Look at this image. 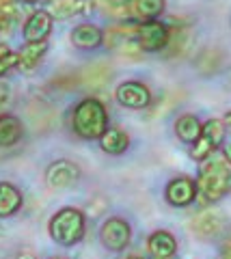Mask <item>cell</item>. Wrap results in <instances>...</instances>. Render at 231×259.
Listing matches in <instances>:
<instances>
[{"mask_svg": "<svg viewBox=\"0 0 231 259\" xmlns=\"http://www.w3.org/2000/svg\"><path fill=\"white\" fill-rule=\"evenodd\" d=\"M222 123H225V127H227V130H231V112H227V115H225V119H222Z\"/></svg>", "mask_w": 231, "mask_h": 259, "instance_id": "34", "label": "cell"}, {"mask_svg": "<svg viewBox=\"0 0 231 259\" xmlns=\"http://www.w3.org/2000/svg\"><path fill=\"white\" fill-rule=\"evenodd\" d=\"M11 50H9V46H7V44H0V59H3V56L5 54H9Z\"/></svg>", "mask_w": 231, "mask_h": 259, "instance_id": "32", "label": "cell"}, {"mask_svg": "<svg viewBox=\"0 0 231 259\" xmlns=\"http://www.w3.org/2000/svg\"><path fill=\"white\" fill-rule=\"evenodd\" d=\"M220 52L218 50H203L201 56H199V63H197V67L201 74L205 76H212L214 71H216L220 67Z\"/></svg>", "mask_w": 231, "mask_h": 259, "instance_id": "24", "label": "cell"}, {"mask_svg": "<svg viewBox=\"0 0 231 259\" xmlns=\"http://www.w3.org/2000/svg\"><path fill=\"white\" fill-rule=\"evenodd\" d=\"M173 130H175V134H177V139H179L181 143L193 145V143L199 139V136H201L203 123H201V119H199L197 115L184 112V115H179L177 119H175Z\"/></svg>", "mask_w": 231, "mask_h": 259, "instance_id": "16", "label": "cell"}, {"mask_svg": "<svg viewBox=\"0 0 231 259\" xmlns=\"http://www.w3.org/2000/svg\"><path fill=\"white\" fill-rule=\"evenodd\" d=\"M130 240H132V227L121 216H110L100 227V242L104 244L106 250H113V253L125 250Z\"/></svg>", "mask_w": 231, "mask_h": 259, "instance_id": "5", "label": "cell"}, {"mask_svg": "<svg viewBox=\"0 0 231 259\" xmlns=\"http://www.w3.org/2000/svg\"><path fill=\"white\" fill-rule=\"evenodd\" d=\"M117 102L125 108H134V110H141V108H147L151 104V91L147 84L138 82V80H125L117 87L115 91Z\"/></svg>", "mask_w": 231, "mask_h": 259, "instance_id": "7", "label": "cell"}, {"mask_svg": "<svg viewBox=\"0 0 231 259\" xmlns=\"http://www.w3.org/2000/svg\"><path fill=\"white\" fill-rule=\"evenodd\" d=\"M15 259H39L35 253H30V250H20L18 255H15Z\"/></svg>", "mask_w": 231, "mask_h": 259, "instance_id": "30", "label": "cell"}, {"mask_svg": "<svg viewBox=\"0 0 231 259\" xmlns=\"http://www.w3.org/2000/svg\"><path fill=\"white\" fill-rule=\"evenodd\" d=\"M117 52L121 56H127V59H134V61H141V56L145 54L141 50V46L136 44V39H130V41H125L117 48Z\"/></svg>", "mask_w": 231, "mask_h": 259, "instance_id": "27", "label": "cell"}, {"mask_svg": "<svg viewBox=\"0 0 231 259\" xmlns=\"http://www.w3.org/2000/svg\"><path fill=\"white\" fill-rule=\"evenodd\" d=\"M225 158H227V160L231 162V143H229L227 147H225Z\"/></svg>", "mask_w": 231, "mask_h": 259, "instance_id": "35", "label": "cell"}, {"mask_svg": "<svg viewBox=\"0 0 231 259\" xmlns=\"http://www.w3.org/2000/svg\"><path fill=\"white\" fill-rule=\"evenodd\" d=\"M50 259H67V257H50Z\"/></svg>", "mask_w": 231, "mask_h": 259, "instance_id": "36", "label": "cell"}, {"mask_svg": "<svg viewBox=\"0 0 231 259\" xmlns=\"http://www.w3.org/2000/svg\"><path fill=\"white\" fill-rule=\"evenodd\" d=\"M24 197L11 182H0V218H11L20 212Z\"/></svg>", "mask_w": 231, "mask_h": 259, "instance_id": "13", "label": "cell"}, {"mask_svg": "<svg viewBox=\"0 0 231 259\" xmlns=\"http://www.w3.org/2000/svg\"><path fill=\"white\" fill-rule=\"evenodd\" d=\"M186 41H188V32L184 28H171V37H169V46H166V54H169V56H177L186 48Z\"/></svg>", "mask_w": 231, "mask_h": 259, "instance_id": "26", "label": "cell"}, {"mask_svg": "<svg viewBox=\"0 0 231 259\" xmlns=\"http://www.w3.org/2000/svg\"><path fill=\"white\" fill-rule=\"evenodd\" d=\"M127 259H141V257H127Z\"/></svg>", "mask_w": 231, "mask_h": 259, "instance_id": "38", "label": "cell"}, {"mask_svg": "<svg viewBox=\"0 0 231 259\" xmlns=\"http://www.w3.org/2000/svg\"><path fill=\"white\" fill-rule=\"evenodd\" d=\"M147 250L156 259H171L177 253V240H175L171 231L158 229L147 238Z\"/></svg>", "mask_w": 231, "mask_h": 259, "instance_id": "12", "label": "cell"}, {"mask_svg": "<svg viewBox=\"0 0 231 259\" xmlns=\"http://www.w3.org/2000/svg\"><path fill=\"white\" fill-rule=\"evenodd\" d=\"M24 136V125L15 115H0V147H13Z\"/></svg>", "mask_w": 231, "mask_h": 259, "instance_id": "17", "label": "cell"}, {"mask_svg": "<svg viewBox=\"0 0 231 259\" xmlns=\"http://www.w3.org/2000/svg\"><path fill=\"white\" fill-rule=\"evenodd\" d=\"M69 125L74 134L82 141H100V136L108 130V110L98 97H84L74 106L69 117Z\"/></svg>", "mask_w": 231, "mask_h": 259, "instance_id": "2", "label": "cell"}, {"mask_svg": "<svg viewBox=\"0 0 231 259\" xmlns=\"http://www.w3.org/2000/svg\"><path fill=\"white\" fill-rule=\"evenodd\" d=\"M71 44H74L78 50H98V48L104 44V30L95 24H80L71 30Z\"/></svg>", "mask_w": 231, "mask_h": 259, "instance_id": "11", "label": "cell"}, {"mask_svg": "<svg viewBox=\"0 0 231 259\" xmlns=\"http://www.w3.org/2000/svg\"><path fill=\"white\" fill-rule=\"evenodd\" d=\"M48 231L59 246H74L84 238L86 216L78 207H61L48 223Z\"/></svg>", "mask_w": 231, "mask_h": 259, "instance_id": "3", "label": "cell"}, {"mask_svg": "<svg viewBox=\"0 0 231 259\" xmlns=\"http://www.w3.org/2000/svg\"><path fill=\"white\" fill-rule=\"evenodd\" d=\"M7 26H9V20H7L5 15H0V30H5Z\"/></svg>", "mask_w": 231, "mask_h": 259, "instance_id": "33", "label": "cell"}, {"mask_svg": "<svg viewBox=\"0 0 231 259\" xmlns=\"http://www.w3.org/2000/svg\"><path fill=\"white\" fill-rule=\"evenodd\" d=\"M164 199L166 203H171L173 207H186L190 203H195L197 199V182L190 180L188 175H179L166 184L164 188Z\"/></svg>", "mask_w": 231, "mask_h": 259, "instance_id": "8", "label": "cell"}, {"mask_svg": "<svg viewBox=\"0 0 231 259\" xmlns=\"http://www.w3.org/2000/svg\"><path fill=\"white\" fill-rule=\"evenodd\" d=\"M100 147L108 156H121L130 147V136L121 127H108L104 134L100 136Z\"/></svg>", "mask_w": 231, "mask_h": 259, "instance_id": "15", "label": "cell"}, {"mask_svg": "<svg viewBox=\"0 0 231 259\" xmlns=\"http://www.w3.org/2000/svg\"><path fill=\"white\" fill-rule=\"evenodd\" d=\"M102 13L110 15V18L123 20L127 15H132L134 11V0H91Z\"/></svg>", "mask_w": 231, "mask_h": 259, "instance_id": "21", "label": "cell"}, {"mask_svg": "<svg viewBox=\"0 0 231 259\" xmlns=\"http://www.w3.org/2000/svg\"><path fill=\"white\" fill-rule=\"evenodd\" d=\"M220 259H231V240L227 242L225 246H222V250H220Z\"/></svg>", "mask_w": 231, "mask_h": 259, "instance_id": "31", "label": "cell"}, {"mask_svg": "<svg viewBox=\"0 0 231 259\" xmlns=\"http://www.w3.org/2000/svg\"><path fill=\"white\" fill-rule=\"evenodd\" d=\"M43 180L48 184V188H52V190L71 188V186L80 180V166L71 160H54L52 164H48Z\"/></svg>", "mask_w": 231, "mask_h": 259, "instance_id": "6", "label": "cell"}, {"mask_svg": "<svg viewBox=\"0 0 231 259\" xmlns=\"http://www.w3.org/2000/svg\"><path fill=\"white\" fill-rule=\"evenodd\" d=\"M9 95H11V87H9V82L0 80V106H5L7 100H9Z\"/></svg>", "mask_w": 231, "mask_h": 259, "instance_id": "29", "label": "cell"}, {"mask_svg": "<svg viewBox=\"0 0 231 259\" xmlns=\"http://www.w3.org/2000/svg\"><path fill=\"white\" fill-rule=\"evenodd\" d=\"M52 26H54V20L45 9L33 11L22 26V37L26 44L48 41V37H50V32H52Z\"/></svg>", "mask_w": 231, "mask_h": 259, "instance_id": "9", "label": "cell"}, {"mask_svg": "<svg viewBox=\"0 0 231 259\" xmlns=\"http://www.w3.org/2000/svg\"><path fill=\"white\" fill-rule=\"evenodd\" d=\"M216 151V147H214V143L208 139V136H199V139L193 143V147H190V158L197 160V162H203V160H208L212 153Z\"/></svg>", "mask_w": 231, "mask_h": 259, "instance_id": "25", "label": "cell"}, {"mask_svg": "<svg viewBox=\"0 0 231 259\" xmlns=\"http://www.w3.org/2000/svg\"><path fill=\"white\" fill-rule=\"evenodd\" d=\"M13 67H18V52H9L0 59V78L5 74H9Z\"/></svg>", "mask_w": 231, "mask_h": 259, "instance_id": "28", "label": "cell"}, {"mask_svg": "<svg viewBox=\"0 0 231 259\" xmlns=\"http://www.w3.org/2000/svg\"><path fill=\"white\" fill-rule=\"evenodd\" d=\"M190 227L199 238H216L225 229V216L216 209H203L190 221Z\"/></svg>", "mask_w": 231, "mask_h": 259, "instance_id": "10", "label": "cell"}, {"mask_svg": "<svg viewBox=\"0 0 231 259\" xmlns=\"http://www.w3.org/2000/svg\"><path fill=\"white\" fill-rule=\"evenodd\" d=\"M171 26L160 20H149L136 24V44L143 52H162L169 46Z\"/></svg>", "mask_w": 231, "mask_h": 259, "instance_id": "4", "label": "cell"}, {"mask_svg": "<svg viewBox=\"0 0 231 259\" xmlns=\"http://www.w3.org/2000/svg\"><path fill=\"white\" fill-rule=\"evenodd\" d=\"M166 0H134V15L141 18L143 22L158 20L164 13Z\"/></svg>", "mask_w": 231, "mask_h": 259, "instance_id": "22", "label": "cell"}, {"mask_svg": "<svg viewBox=\"0 0 231 259\" xmlns=\"http://www.w3.org/2000/svg\"><path fill=\"white\" fill-rule=\"evenodd\" d=\"M26 3H37V0H26Z\"/></svg>", "mask_w": 231, "mask_h": 259, "instance_id": "37", "label": "cell"}, {"mask_svg": "<svg viewBox=\"0 0 231 259\" xmlns=\"http://www.w3.org/2000/svg\"><path fill=\"white\" fill-rule=\"evenodd\" d=\"M203 136H208V139L214 143V147H220L222 141H225V134H227V127L222 123V119H210L203 123V130H201Z\"/></svg>", "mask_w": 231, "mask_h": 259, "instance_id": "23", "label": "cell"}, {"mask_svg": "<svg viewBox=\"0 0 231 259\" xmlns=\"http://www.w3.org/2000/svg\"><path fill=\"white\" fill-rule=\"evenodd\" d=\"M89 5V0H48L45 11L52 15V20H69L78 13H84Z\"/></svg>", "mask_w": 231, "mask_h": 259, "instance_id": "14", "label": "cell"}, {"mask_svg": "<svg viewBox=\"0 0 231 259\" xmlns=\"http://www.w3.org/2000/svg\"><path fill=\"white\" fill-rule=\"evenodd\" d=\"M48 52V41H37V44H26L18 52V67L22 71H33L39 63L43 61Z\"/></svg>", "mask_w": 231, "mask_h": 259, "instance_id": "18", "label": "cell"}, {"mask_svg": "<svg viewBox=\"0 0 231 259\" xmlns=\"http://www.w3.org/2000/svg\"><path fill=\"white\" fill-rule=\"evenodd\" d=\"M231 192V162L225 153H212L201 162L197 175V194L205 203H216Z\"/></svg>", "mask_w": 231, "mask_h": 259, "instance_id": "1", "label": "cell"}, {"mask_svg": "<svg viewBox=\"0 0 231 259\" xmlns=\"http://www.w3.org/2000/svg\"><path fill=\"white\" fill-rule=\"evenodd\" d=\"M136 37V24L134 26H127V24H117V26H110L108 30H104V46L108 50H117L121 44L130 41V39Z\"/></svg>", "mask_w": 231, "mask_h": 259, "instance_id": "20", "label": "cell"}, {"mask_svg": "<svg viewBox=\"0 0 231 259\" xmlns=\"http://www.w3.org/2000/svg\"><path fill=\"white\" fill-rule=\"evenodd\" d=\"M78 80H80V84H84L86 89H102V87H106L110 80V67L108 65H102V63H95L91 67H86Z\"/></svg>", "mask_w": 231, "mask_h": 259, "instance_id": "19", "label": "cell"}]
</instances>
